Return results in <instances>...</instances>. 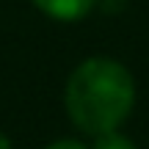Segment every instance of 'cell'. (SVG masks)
Masks as SVG:
<instances>
[{
	"mask_svg": "<svg viewBox=\"0 0 149 149\" xmlns=\"http://www.w3.org/2000/svg\"><path fill=\"white\" fill-rule=\"evenodd\" d=\"M44 14L55 17V19H80L94 8V0H33Z\"/></svg>",
	"mask_w": 149,
	"mask_h": 149,
	"instance_id": "cell-2",
	"label": "cell"
},
{
	"mask_svg": "<svg viewBox=\"0 0 149 149\" xmlns=\"http://www.w3.org/2000/svg\"><path fill=\"white\" fill-rule=\"evenodd\" d=\"M94 149H135L124 135H119L116 130H108V133H100L94 141Z\"/></svg>",
	"mask_w": 149,
	"mask_h": 149,
	"instance_id": "cell-3",
	"label": "cell"
},
{
	"mask_svg": "<svg viewBox=\"0 0 149 149\" xmlns=\"http://www.w3.org/2000/svg\"><path fill=\"white\" fill-rule=\"evenodd\" d=\"M135 102V83L119 61L88 58L69 74L66 113L83 133L116 130Z\"/></svg>",
	"mask_w": 149,
	"mask_h": 149,
	"instance_id": "cell-1",
	"label": "cell"
},
{
	"mask_svg": "<svg viewBox=\"0 0 149 149\" xmlns=\"http://www.w3.org/2000/svg\"><path fill=\"white\" fill-rule=\"evenodd\" d=\"M124 6H127V0H102V11H108V14H116Z\"/></svg>",
	"mask_w": 149,
	"mask_h": 149,
	"instance_id": "cell-4",
	"label": "cell"
},
{
	"mask_svg": "<svg viewBox=\"0 0 149 149\" xmlns=\"http://www.w3.org/2000/svg\"><path fill=\"white\" fill-rule=\"evenodd\" d=\"M47 149H86L80 141H55V144H50Z\"/></svg>",
	"mask_w": 149,
	"mask_h": 149,
	"instance_id": "cell-5",
	"label": "cell"
},
{
	"mask_svg": "<svg viewBox=\"0 0 149 149\" xmlns=\"http://www.w3.org/2000/svg\"><path fill=\"white\" fill-rule=\"evenodd\" d=\"M0 149H11V144H8V138H6L3 133H0Z\"/></svg>",
	"mask_w": 149,
	"mask_h": 149,
	"instance_id": "cell-6",
	"label": "cell"
}]
</instances>
